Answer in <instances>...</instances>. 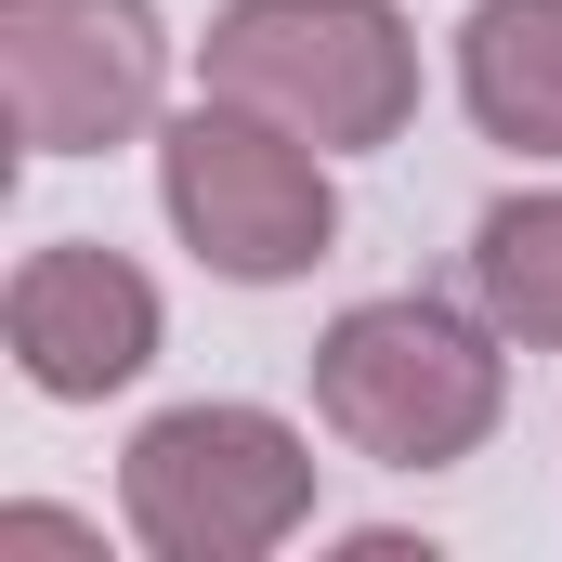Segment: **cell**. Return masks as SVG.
Segmentation results:
<instances>
[{
	"label": "cell",
	"mask_w": 562,
	"mask_h": 562,
	"mask_svg": "<svg viewBox=\"0 0 562 562\" xmlns=\"http://www.w3.org/2000/svg\"><path fill=\"white\" fill-rule=\"evenodd\" d=\"M458 105L510 157H562V0H471L458 13Z\"/></svg>",
	"instance_id": "7"
},
{
	"label": "cell",
	"mask_w": 562,
	"mask_h": 562,
	"mask_svg": "<svg viewBox=\"0 0 562 562\" xmlns=\"http://www.w3.org/2000/svg\"><path fill=\"white\" fill-rule=\"evenodd\" d=\"M196 92L262 105L327 157H380L419 119V26L393 0H223L196 40Z\"/></svg>",
	"instance_id": "3"
},
{
	"label": "cell",
	"mask_w": 562,
	"mask_h": 562,
	"mask_svg": "<svg viewBox=\"0 0 562 562\" xmlns=\"http://www.w3.org/2000/svg\"><path fill=\"white\" fill-rule=\"evenodd\" d=\"M0 340H13V380L40 406H105V393H132L144 367H157L170 301L105 236H40L13 262V288H0Z\"/></svg>",
	"instance_id": "6"
},
{
	"label": "cell",
	"mask_w": 562,
	"mask_h": 562,
	"mask_svg": "<svg viewBox=\"0 0 562 562\" xmlns=\"http://www.w3.org/2000/svg\"><path fill=\"white\" fill-rule=\"evenodd\" d=\"M314 419L340 431L367 471H458L510 419V340H497L484 301L471 314L431 301V288L353 301L314 340Z\"/></svg>",
	"instance_id": "1"
},
{
	"label": "cell",
	"mask_w": 562,
	"mask_h": 562,
	"mask_svg": "<svg viewBox=\"0 0 562 562\" xmlns=\"http://www.w3.org/2000/svg\"><path fill=\"white\" fill-rule=\"evenodd\" d=\"M471 301L510 353H562V183H524L471 223Z\"/></svg>",
	"instance_id": "8"
},
{
	"label": "cell",
	"mask_w": 562,
	"mask_h": 562,
	"mask_svg": "<svg viewBox=\"0 0 562 562\" xmlns=\"http://www.w3.org/2000/svg\"><path fill=\"white\" fill-rule=\"evenodd\" d=\"M314 431L249 406V393H196L157 406L119 445V524L144 562H276L314 524Z\"/></svg>",
	"instance_id": "2"
},
{
	"label": "cell",
	"mask_w": 562,
	"mask_h": 562,
	"mask_svg": "<svg viewBox=\"0 0 562 562\" xmlns=\"http://www.w3.org/2000/svg\"><path fill=\"white\" fill-rule=\"evenodd\" d=\"M0 105L26 157H105L144 144L170 105V26L157 0H0Z\"/></svg>",
	"instance_id": "5"
},
{
	"label": "cell",
	"mask_w": 562,
	"mask_h": 562,
	"mask_svg": "<svg viewBox=\"0 0 562 562\" xmlns=\"http://www.w3.org/2000/svg\"><path fill=\"white\" fill-rule=\"evenodd\" d=\"M157 210L170 236L210 262L223 288H288L340 249V183H327V144H301L262 105H170L157 119Z\"/></svg>",
	"instance_id": "4"
}]
</instances>
